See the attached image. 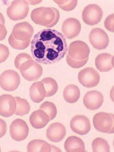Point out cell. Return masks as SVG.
<instances>
[{"label": "cell", "mask_w": 114, "mask_h": 152, "mask_svg": "<svg viewBox=\"0 0 114 152\" xmlns=\"http://www.w3.org/2000/svg\"><path fill=\"white\" fill-rule=\"evenodd\" d=\"M68 50L67 39L60 32L45 28L34 36L31 42V52L36 62L43 65L58 62Z\"/></svg>", "instance_id": "6da1fadb"}, {"label": "cell", "mask_w": 114, "mask_h": 152, "mask_svg": "<svg viewBox=\"0 0 114 152\" xmlns=\"http://www.w3.org/2000/svg\"><path fill=\"white\" fill-rule=\"evenodd\" d=\"M31 18L36 24L47 28H52L59 22L60 14L59 10L55 8L40 7L32 10Z\"/></svg>", "instance_id": "7a4b0ae2"}, {"label": "cell", "mask_w": 114, "mask_h": 152, "mask_svg": "<svg viewBox=\"0 0 114 152\" xmlns=\"http://www.w3.org/2000/svg\"><path fill=\"white\" fill-rule=\"evenodd\" d=\"M93 121L95 129L98 131L104 133H114V114L110 113H97L94 116Z\"/></svg>", "instance_id": "3957f363"}, {"label": "cell", "mask_w": 114, "mask_h": 152, "mask_svg": "<svg viewBox=\"0 0 114 152\" xmlns=\"http://www.w3.org/2000/svg\"><path fill=\"white\" fill-rule=\"evenodd\" d=\"M23 77L28 81H35L42 76L43 68L33 60H28L23 63L20 69Z\"/></svg>", "instance_id": "277c9868"}, {"label": "cell", "mask_w": 114, "mask_h": 152, "mask_svg": "<svg viewBox=\"0 0 114 152\" xmlns=\"http://www.w3.org/2000/svg\"><path fill=\"white\" fill-rule=\"evenodd\" d=\"M29 10L28 2L24 0L14 1L9 7L7 13L9 18L12 20H23L28 16Z\"/></svg>", "instance_id": "5b68a950"}, {"label": "cell", "mask_w": 114, "mask_h": 152, "mask_svg": "<svg viewBox=\"0 0 114 152\" xmlns=\"http://www.w3.org/2000/svg\"><path fill=\"white\" fill-rule=\"evenodd\" d=\"M20 83V75L14 70H7L0 75V87L7 91L16 90Z\"/></svg>", "instance_id": "8992f818"}, {"label": "cell", "mask_w": 114, "mask_h": 152, "mask_svg": "<svg viewBox=\"0 0 114 152\" xmlns=\"http://www.w3.org/2000/svg\"><path fill=\"white\" fill-rule=\"evenodd\" d=\"M103 16V11L100 7L95 4L87 6L82 13L84 22L89 26L97 25L100 22Z\"/></svg>", "instance_id": "52a82bcc"}, {"label": "cell", "mask_w": 114, "mask_h": 152, "mask_svg": "<svg viewBox=\"0 0 114 152\" xmlns=\"http://www.w3.org/2000/svg\"><path fill=\"white\" fill-rule=\"evenodd\" d=\"M78 78L81 85L88 88L97 86L100 80L99 73L95 69L91 67L86 68L80 71Z\"/></svg>", "instance_id": "ba28073f"}, {"label": "cell", "mask_w": 114, "mask_h": 152, "mask_svg": "<svg viewBox=\"0 0 114 152\" xmlns=\"http://www.w3.org/2000/svg\"><path fill=\"white\" fill-rule=\"evenodd\" d=\"M68 55L73 60H83L89 58L90 48L86 43L81 40L71 42L69 45Z\"/></svg>", "instance_id": "9c48e42d"}, {"label": "cell", "mask_w": 114, "mask_h": 152, "mask_svg": "<svg viewBox=\"0 0 114 152\" xmlns=\"http://www.w3.org/2000/svg\"><path fill=\"white\" fill-rule=\"evenodd\" d=\"M89 40L93 48L99 50L106 49L108 46V36L101 28H97L93 29L89 34Z\"/></svg>", "instance_id": "30bf717a"}, {"label": "cell", "mask_w": 114, "mask_h": 152, "mask_svg": "<svg viewBox=\"0 0 114 152\" xmlns=\"http://www.w3.org/2000/svg\"><path fill=\"white\" fill-rule=\"evenodd\" d=\"M29 128L28 124L21 119H17L12 122L10 127V134L14 140L22 141L28 137Z\"/></svg>", "instance_id": "8fae6325"}, {"label": "cell", "mask_w": 114, "mask_h": 152, "mask_svg": "<svg viewBox=\"0 0 114 152\" xmlns=\"http://www.w3.org/2000/svg\"><path fill=\"white\" fill-rule=\"evenodd\" d=\"M70 127L73 132L79 135H86L91 129V125L89 118L83 115H76L70 122Z\"/></svg>", "instance_id": "7c38bea8"}, {"label": "cell", "mask_w": 114, "mask_h": 152, "mask_svg": "<svg viewBox=\"0 0 114 152\" xmlns=\"http://www.w3.org/2000/svg\"><path fill=\"white\" fill-rule=\"evenodd\" d=\"M16 110L15 97L10 95L4 94L0 96V115L10 117L14 115Z\"/></svg>", "instance_id": "4fadbf2b"}, {"label": "cell", "mask_w": 114, "mask_h": 152, "mask_svg": "<svg viewBox=\"0 0 114 152\" xmlns=\"http://www.w3.org/2000/svg\"><path fill=\"white\" fill-rule=\"evenodd\" d=\"M34 33L33 28L27 22L20 23L16 24L11 34L16 39L20 41L31 40Z\"/></svg>", "instance_id": "5bb4252c"}, {"label": "cell", "mask_w": 114, "mask_h": 152, "mask_svg": "<svg viewBox=\"0 0 114 152\" xmlns=\"http://www.w3.org/2000/svg\"><path fill=\"white\" fill-rule=\"evenodd\" d=\"M104 97L102 93L93 90L89 91L85 95L84 104L87 109L91 110H97L102 105Z\"/></svg>", "instance_id": "9a60e30c"}, {"label": "cell", "mask_w": 114, "mask_h": 152, "mask_svg": "<svg viewBox=\"0 0 114 152\" xmlns=\"http://www.w3.org/2000/svg\"><path fill=\"white\" fill-rule=\"evenodd\" d=\"M81 26L80 22L75 18H69L64 21L62 30L65 37L71 39L78 36L81 32Z\"/></svg>", "instance_id": "2e32d148"}, {"label": "cell", "mask_w": 114, "mask_h": 152, "mask_svg": "<svg viewBox=\"0 0 114 152\" xmlns=\"http://www.w3.org/2000/svg\"><path fill=\"white\" fill-rule=\"evenodd\" d=\"M66 132V129L63 124L55 123L51 124L48 128L46 136L50 141L53 142H59L64 139Z\"/></svg>", "instance_id": "e0dca14e"}, {"label": "cell", "mask_w": 114, "mask_h": 152, "mask_svg": "<svg viewBox=\"0 0 114 152\" xmlns=\"http://www.w3.org/2000/svg\"><path fill=\"white\" fill-rule=\"evenodd\" d=\"M114 56L110 54L101 53L95 59V66L97 69L101 72L111 71L114 68Z\"/></svg>", "instance_id": "ac0fdd59"}, {"label": "cell", "mask_w": 114, "mask_h": 152, "mask_svg": "<svg viewBox=\"0 0 114 152\" xmlns=\"http://www.w3.org/2000/svg\"><path fill=\"white\" fill-rule=\"evenodd\" d=\"M50 121L49 116L45 111L38 110L34 111L30 117V123L36 129H41L46 126Z\"/></svg>", "instance_id": "d6986e66"}, {"label": "cell", "mask_w": 114, "mask_h": 152, "mask_svg": "<svg viewBox=\"0 0 114 152\" xmlns=\"http://www.w3.org/2000/svg\"><path fill=\"white\" fill-rule=\"evenodd\" d=\"M64 149L67 152H86L85 146L81 138L71 136L67 138L64 143Z\"/></svg>", "instance_id": "ffe728a7"}, {"label": "cell", "mask_w": 114, "mask_h": 152, "mask_svg": "<svg viewBox=\"0 0 114 152\" xmlns=\"http://www.w3.org/2000/svg\"><path fill=\"white\" fill-rule=\"evenodd\" d=\"M30 96L32 101L36 103L41 102L45 99L46 90L41 81L36 82L31 86Z\"/></svg>", "instance_id": "44dd1931"}, {"label": "cell", "mask_w": 114, "mask_h": 152, "mask_svg": "<svg viewBox=\"0 0 114 152\" xmlns=\"http://www.w3.org/2000/svg\"><path fill=\"white\" fill-rule=\"evenodd\" d=\"M80 89L76 85H68L63 91L64 99L69 103H76L80 98Z\"/></svg>", "instance_id": "7402d4cb"}, {"label": "cell", "mask_w": 114, "mask_h": 152, "mask_svg": "<svg viewBox=\"0 0 114 152\" xmlns=\"http://www.w3.org/2000/svg\"><path fill=\"white\" fill-rule=\"evenodd\" d=\"M27 149L28 152H52V145L42 140H33L28 144Z\"/></svg>", "instance_id": "603a6c76"}, {"label": "cell", "mask_w": 114, "mask_h": 152, "mask_svg": "<svg viewBox=\"0 0 114 152\" xmlns=\"http://www.w3.org/2000/svg\"><path fill=\"white\" fill-rule=\"evenodd\" d=\"M46 90V97H49L55 95L58 90V84L55 79L46 77L41 81Z\"/></svg>", "instance_id": "cb8c5ba5"}, {"label": "cell", "mask_w": 114, "mask_h": 152, "mask_svg": "<svg viewBox=\"0 0 114 152\" xmlns=\"http://www.w3.org/2000/svg\"><path fill=\"white\" fill-rule=\"evenodd\" d=\"M15 99L16 101V110L15 113L16 115L22 116L28 114L31 107L28 101L20 97H16Z\"/></svg>", "instance_id": "d4e9b609"}, {"label": "cell", "mask_w": 114, "mask_h": 152, "mask_svg": "<svg viewBox=\"0 0 114 152\" xmlns=\"http://www.w3.org/2000/svg\"><path fill=\"white\" fill-rule=\"evenodd\" d=\"M92 149L94 152H110V146L107 140L103 138L95 139L92 144Z\"/></svg>", "instance_id": "484cf974"}, {"label": "cell", "mask_w": 114, "mask_h": 152, "mask_svg": "<svg viewBox=\"0 0 114 152\" xmlns=\"http://www.w3.org/2000/svg\"><path fill=\"white\" fill-rule=\"evenodd\" d=\"M40 109L45 111L49 116V120L52 121L57 115V108L55 105L50 102H45L40 105Z\"/></svg>", "instance_id": "4316f807"}, {"label": "cell", "mask_w": 114, "mask_h": 152, "mask_svg": "<svg viewBox=\"0 0 114 152\" xmlns=\"http://www.w3.org/2000/svg\"><path fill=\"white\" fill-rule=\"evenodd\" d=\"M9 44L11 46L12 48L22 50L25 48H28V46L30 44L31 40H28L27 41H20L16 39L15 37L11 34L8 39Z\"/></svg>", "instance_id": "83f0119b"}, {"label": "cell", "mask_w": 114, "mask_h": 152, "mask_svg": "<svg viewBox=\"0 0 114 152\" xmlns=\"http://www.w3.org/2000/svg\"><path fill=\"white\" fill-rule=\"evenodd\" d=\"M61 8L65 11H72L75 8L77 5V1H54Z\"/></svg>", "instance_id": "f1b7e54d"}, {"label": "cell", "mask_w": 114, "mask_h": 152, "mask_svg": "<svg viewBox=\"0 0 114 152\" xmlns=\"http://www.w3.org/2000/svg\"><path fill=\"white\" fill-rule=\"evenodd\" d=\"M66 60H67L68 64L71 67L76 69V68L82 67L86 65L89 60V58H87L86 59L83 60H75L71 59L68 55H67Z\"/></svg>", "instance_id": "f546056e"}, {"label": "cell", "mask_w": 114, "mask_h": 152, "mask_svg": "<svg viewBox=\"0 0 114 152\" xmlns=\"http://www.w3.org/2000/svg\"><path fill=\"white\" fill-rule=\"evenodd\" d=\"M32 59L31 56L28 54L26 53H20L17 56L15 60V67L18 69H20V66L23 63L26 62L28 60Z\"/></svg>", "instance_id": "4dcf8cb0"}, {"label": "cell", "mask_w": 114, "mask_h": 152, "mask_svg": "<svg viewBox=\"0 0 114 152\" xmlns=\"http://www.w3.org/2000/svg\"><path fill=\"white\" fill-rule=\"evenodd\" d=\"M10 52L7 46L0 44V64L4 62L8 58Z\"/></svg>", "instance_id": "1f68e13d"}, {"label": "cell", "mask_w": 114, "mask_h": 152, "mask_svg": "<svg viewBox=\"0 0 114 152\" xmlns=\"http://www.w3.org/2000/svg\"><path fill=\"white\" fill-rule=\"evenodd\" d=\"M114 14L109 15L106 18L105 21V26L108 30L114 32Z\"/></svg>", "instance_id": "d6a6232c"}, {"label": "cell", "mask_w": 114, "mask_h": 152, "mask_svg": "<svg viewBox=\"0 0 114 152\" xmlns=\"http://www.w3.org/2000/svg\"><path fill=\"white\" fill-rule=\"evenodd\" d=\"M7 124L6 121L3 119L0 118V138L4 137L7 132Z\"/></svg>", "instance_id": "836d02e7"}, {"label": "cell", "mask_w": 114, "mask_h": 152, "mask_svg": "<svg viewBox=\"0 0 114 152\" xmlns=\"http://www.w3.org/2000/svg\"><path fill=\"white\" fill-rule=\"evenodd\" d=\"M7 34V30L4 25L0 24V41L6 38Z\"/></svg>", "instance_id": "e575fe53"}, {"label": "cell", "mask_w": 114, "mask_h": 152, "mask_svg": "<svg viewBox=\"0 0 114 152\" xmlns=\"http://www.w3.org/2000/svg\"><path fill=\"white\" fill-rule=\"evenodd\" d=\"M0 24H2L3 25L5 24V20L3 16V15L0 12Z\"/></svg>", "instance_id": "d590c367"}, {"label": "cell", "mask_w": 114, "mask_h": 152, "mask_svg": "<svg viewBox=\"0 0 114 152\" xmlns=\"http://www.w3.org/2000/svg\"><path fill=\"white\" fill-rule=\"evenodd\" d=\"M52 152H61V151L56 147L52 146Z\"/></svg>", "instance_id": "8d00e7d4"}, {"label": "cell", "mask_w": 114, "mask_h": 152, "mask_svg": "<svg viewBox=\"0 0 114 152\" xmlns=\"http://www.w3.org/2000/svg\"><path fill=\"white\" fill-rule=\"evenodd\" d=\"M1 148H0V152H1Z\"/></svg>", "instance_id": "74e56055"}]
</instances>
